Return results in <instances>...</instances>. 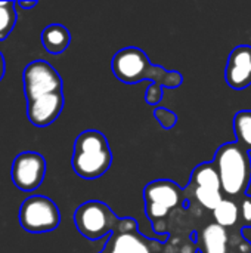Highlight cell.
<instances>
[{
  "label": "cell",
  "mask_w": 251,
  "mask_h": 253,
  "mask_svg": "<svg viewBox=\"0 0 251 253\" xmlns=\"http://www.w3.org/2000/svg\"><path fill=\"white\" fill-rule=\"evenodd\" d=\"M173 243V236L169 242L148 239L139 231L136 219L120 218L99 253H195L197 251L195 242H191L182 249H179V246H182L183 242H179L178 245Z\"/></svg>",
  "instance_id": "3957f363"
},
{
  "label": "cell",
  "mask_w": 251,
  "mask_h": 253,
  "mask_svg": "<svg viewBox=\"0 0 251 253\" xmlns=\"http://www.w3.org/2000/svg\"><path fill=\"white\" fill-rule=\"evenodd\" d=\"M238 202L240 208V219L243 228H251V196H243Z\"/></svg>",
  "instance_id": "d6986e66"
},
{
  "label": "cell",
  "mask_w": 251,
  "mask_h": 253,
  "mask_svg": "<svg viewBox=\"0 0 251 253\" xmlns=\"http://www.w3.org/2000/svg\"><path fill=\"white\" fill-rule=\"evenodd\" d=\"M4 68H6L4 58H3V55H1V52H0V80H1L3 76H4Z\"/></svg>",
  "instance_id": "7402d4cb"
},
{
  "label": "cell",
  "mask_w": 251,
  "mask_h": 253,
  "mask_svg": "<svg viewBox=\"0 0 251 253\" xmlns=\"http://www.w3.org/2000/svg\"><path fill=\"white\" fill-rule=\"evenodd\" d=\"M15 1H0V40H4L15 27L16 10Z\"/></svg>",
  "instance_id": "e0dca14e"
},
{
  "label": "cell",
  "mask_w": 251,
  "mask_h": 253,
  "mask_svg": "<svg viewBox=\"0 0 251 253\" xmlns=\"http://www.w3.org/2000/svg\"><path fill=\"white\" fill-rule=\"evenodd\" d=\"M154 117L161 125V127L167 129V130L175 127L176 123H178V114L173 113L172 110H167V108H155L154 110Z\"/></svg>",
  "instance_id": "ac0fdd59"
},
{
  "label": "cell",
  "mask_w": 251,
  "mask_h": 253,
  "mask_svg": "<svg viewBox=\"0 0 251 253\" xmlns=\"http://www.w3.org/2000/svg\"><path fill=\"white\" fill-rule=\"evenodd\" d=\"M235 142L249 153L251 151V110H241L234 116Z\"/></svg>",
  "instance_id": "2e32d148"
},
{
  "label": "cell",
  "mask_w": 251,
  "mask_h": 253,
  "mask_svg": "<svg viewBox=\"0 0 251 253\" xmlns=\"http://www.w3.org/2000/svg\"><path fill=\"white\" fill-rule=\"evenodd\" d=\"M37 4V1H16V6L22 9H33Z\"/></svg>",
  "instance_id": "44dd1931"
},
{
  "label": "cell",
  "mask_w": 251,
  "mask_h": 253,
  "mask_svg": "<svg viewBox=\"0 0 251 253\" xmlns=\"http://www.w3.org/2000/svg\"><path fill=\"white\" fill-rule=\"evenodd\" d=\"M24 90L27 101L49 93H62V79L49 62L33 61L24 70Z\"/></svg>",
  "instance_id": "30bf717a"
},
{
  "label": "cell",
  "mask_w": 251,
  "mask_h": 253,
  "mask_svg": "<svg viewBox=\"0 0 251 253\" xmlns=\"http://www.w3.org/2000/svg\"><path fill=\"white\" fill-rule=\"evenodd\" d=\"M225 80L235 90L247 89L251 84V47L249 44L237 46L226 64Z\"/></svg>",
  "instance_id": "7c38bea8"
},
{
  "label": "cell",
  "mask_w": 251,
  "mask_h": 253,
  "mask_svg": "<svg viewBox=\"0 0 251 253\" xmlns=\"http://www.w3.org/2000/svg\"><path fill=\"white\" fill-rule=\"evenodd\" d=\"M64 108V93H49L28 101L27 116L28 120L37 126L44 127L52 125Z\"/></svg>",
  "instance_id": "4fadbf2b"
},
{
  "label": "cell",
  "mask_w": 251,
  "mask_h": 253,
  "mask_svg": "<svg viewBox=\"0 0 251 253\" xmlns=\"http://www.w3.org/2000/svg\"><path fill=\"white\" fill-rule=\"evenodd\" d=\"M188 205L195 203L200 208L213 212L219 203L225 199L219 173L213 162L198 165L191 175V179L185 188Z\"/></svg>",
  "instance_id": "8992f818"
},
{
  "label": "cell",
  "mask_w": 251,
  "mask_h": 253,
  "mask_svg": "<svg viewBox=\"0 0 251 253\" xmlns=\"http://www.w3.org/2000/svg\"><path fill=\"white\" fill-rule=\"evenodd\" d=\"M244 228H225L215 221L197 231L200 253H251V243L243 237Z\"/></svg>",
  "instance_id": "ba28073f"
},
{
  "label": "cell",
  "mask_w": 251,
  "mask_h": 253,
  "mask_svg": "<svg viewBox=\"0 0 251 253\" xmlns=\"http://www.w3.org/2000/svg\"><path fill=\"white\" fill-rule=\"evenodd\" d=\"M46 175V160L36 151H24L18 154L12 163V181L25 193L40 187Z\"/></svg>",
  "instance_id": "8fae6325"
},
{
  "label": "cell",
  "mask_w": 251,
  "mask_h": 253,
  "mask_svg": "<svg viewBox=\"0 0 251 253\" xmlns=\"http://www.w3.org/2000/svg\"><path fill=\"white\" fill-rule=\"evenodd\" d=\"M213 163L226 199L240 200L247 194L251 184V157L247 150L237 142H226L217 148Z\"/></svg>",
  "instance_id": "277c9868"
},
{
  "label": "cell",
  "mask_w": 251,
  "mask_h": 253,
  "mask_svg": "<svg viewBox=\"0 0 251 253\" xmlns=\"http://www.w3.org/2000/svg\"><path fill=\"white\" fill-rule=\"evenodd\" d=\"M111 68L114 76L126 84H138L143 80H149L163 87L176 89L183 83V77L179 71L152 65L148 55L136 46H127L115 52Z\"/></svg>",
  "instance_id": "6da1fadb"
},
{
  "label": "cell",
  "mask_w": 251,
  "mask_h": 253,
  "mask_svg": "<svg viewBox=\"0 0 251 253\" xmlns=\"http://www.w3.org/2000/svg\"><path fill=\"white\" fill-rule=\"evenodd\" d=\"M145 213L158 236L170 234L173 215L188 205L185 188L170 179H155L143 188Z\"/></svg>",
  "instance_id": "7a4b0ae2"
},
{
  "label": "cell",
  "mask_w": 251,
  "mask_h": 253,
  "mask_svg": "<svg viewBox=\"0 0 251 253\" xmlns=\"http://www.w3.org/2000/svg\"><path fill=\"white\" fill-rule=\"evenodd\" d=\"M61 213L58 206L44 196H31L19 209V224L28 233H47L58 228Z\"/></svg>",
  "instance_id": "9c48e42d"
},
{
  "label": "cell",
  "mask_w": 251,
  "mask_h": 253,
  "mask_svg": "<svg viewBox=\"0 0 251 253\" xmlns=\"http://www.w3.org/2000/svg\"><path fill=\"white\" fill-rule=\"evenodd\" d=\"M120 218L104 202L89 200L80 205L74 212V222L78 233L87 240H99L111 234Z\"/></svg>",
  "instance_id": "52a82bcc"
},
{
  "label": "cell",
  "mask_w": 251,
  "mask_h": 253,
  "mask_svg": "<svg viewBox=\"0 0 251 253\" xmlns=\"http://www.w3.org/2000/svg\"><path fill=\"white\" fill-rule=\"evenodd\" d=\"M70 42L71 34L68 28L61 24H50L41 31V43L44 49L52 55H58L67 50Z\"/></svg>",
  "instance_id": "5bb4252c"
},
{
  "label": "cell",
  "mask_w": 251,
  "mask_h": 253,
  "mask_svg": "<svg viewBox=\"0 0 251 253\" xmlns=\"http://www.w3.org/2000/svg\"><path fill=\"white\" fill-rule=\"evenodd\" d=\"M213 219L217 225L225 228H243L240 219V208L238 202L232 199H223L219 206L212 212Z\"/></svg>",
  "instance_id": "9a60e30c"
},
{
  "label": "cell",
  "mask_w": 251,
  "mask_h": 253,
  "mask_svg": "<svg viewBox=\"0 0 251 253\" xmlns=\"http://www.w3.org/2000/svg\"><path fill=\"white\" fill-rule=\"evenodd\" d=\"M163 99V86L157 83H151L145 90V101L148 105H158Z\"/></svg>",
  "instance_id": "ffe728a7"
},
{
  "label": "cell",
  "mask_w": 251,
  "mask_h": 253,
  "mask_svg": "<svg viewBox=\"0 0 251 253\" xmlns=\"http://www.w3.org/2000/svg\"><path fill=\"white\" fill-rule=\"evenodd\" d=\"M71 165L83 179L101 178L112 165V151L107 136L95 129L81 132L74 142Z\"/></svg>",
  "instance_id": "5b68a950"
}]
</instances>
